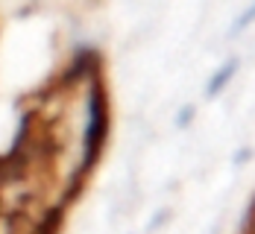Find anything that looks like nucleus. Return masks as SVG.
<instances>
[{"label":"nucleus","instance_id":"1","mask_svg":"<svg viewBox=\"0 0 255 234\" xmlns=\"http://www.w3.org/2000/svg\"><path fill=\"white\" fill-rule=\"evenodd\" d=\"M253 18H255V6L250 9V12H247V15H244V18H241V24H238V29H241V26H247L250 21H253Z\"/></svg>","mask_w":255,"mask_h":234}]
</instances>
